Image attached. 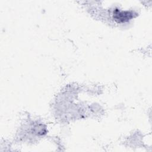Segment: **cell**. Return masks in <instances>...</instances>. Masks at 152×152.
Returning a JSON list of instances; mask_svg holds the SVG:
<instances>
[{"label":"cell","instance_id":"obj_1","mask_svg":"<svg viewBox=\"0 0 152 152\" xmlns=\"http://www.w3.org/2000/svg\"><path fill=\"white\" fill-rule=\"evenodd\" d=\"M132 14L129 11H120L118 10H116L114 12V18L118 22H126L133 17Z\"/></svg>","mask_w":152,"mask_h":152}]
</instances>
